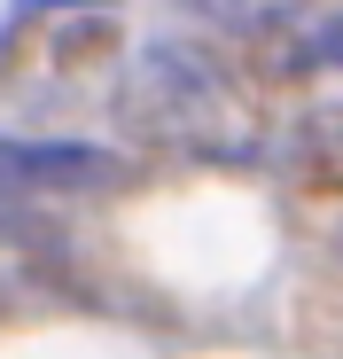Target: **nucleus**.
I'll use <instances>...</instances> for the list:
<instances>
[{
	"instance_id": "nucleus-1",
	"label": "nucleus",
	"mask_w": 343,
	"mask_h": 359,
	"mask_svg": "<svg viewBox=\"0 0 343 359\" xmlns=\"http://www.w3.org/2000/svg\"><path fill=\"white\" fill-rule=\"evenodd\" d=\"M0 172L16 188H55V196H94V188H118L125 156H109L94 141H0Z\"/></svg>"
},
{
	"instance_id": "nucleus-2",
	"label": "nucleus",
	"mask_w": 343,
	"mask_h": 359,
	"mask_svg": "<svg viewBox=\"0 0 343 359\" xmlns=\"http://www.w3.org/2000/svg\"><path fill=\"white\" fill-rule=\"evenodd\" d=\"M0 234H8L16 250H39V258L55 250V219L39 203H0Z\"/></svg>"
},
{
	"instance_id": "nucleus-3",
	"label": "nucleus",
	"mask_w": 343,
	"mask_h": 359,
	"mask_svg": "<svg viewBox=\"0 0 343 359\" xmlns=\"http://www.w3.org/2000/svg\"><path fill=\"white\" fill-rule=\"evenodd\" d=\"M55 55H63L71 71H78V63H102V55H118V24H71Z\"/></svg>"
},
{
	"instance_id": "nucleus-4",
	"label": "nucleus",
	"mask_w": 343,
	"mask_h": 359,
	"mask_svg": "<svg viewBox=\"0 0 343 359\" xmlns=\"http://www.w3.org/2000/svg\"><path fill=\"white\" fill-rule=\"evenodd\" d=\"M304 47H312V63H328V71H343V16H328V24H320V32H312Z\"/></svg>"
}]
</instances>
